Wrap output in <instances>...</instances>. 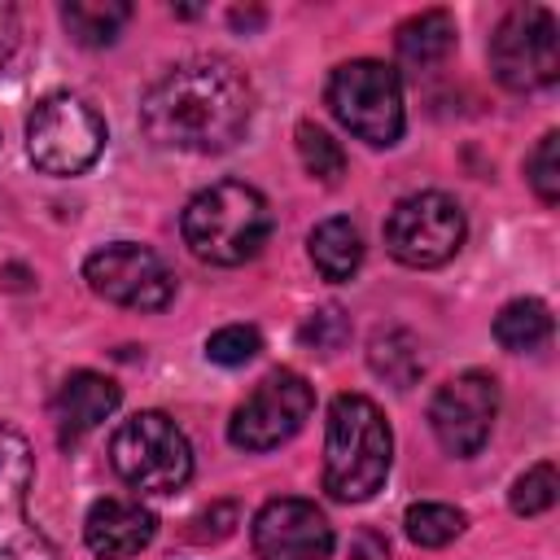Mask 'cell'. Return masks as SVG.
Segmentation results:
<instances>
[{
  "mask_svg": "<svg viewBox=\"0 0 560 560\" xmlns=\"http://www.w3.org/2000/svg\"><path fill=\"white\" fill-rule=\"evenodd\" d=\"M254 114L249 79L223 57H192L166 70L140 101V127L162 149L223 153L232 149Z\"/></svg>",
  "mask_w": 560,
  "mask_h": 560,
  "instance_id": "6da1fadb",
  "label": "cell"
},
{
  "mask_svg": "<svg viewBox=\"0 0 560 560\" xmlns=\"http://www.w3.org/2000/svg\"><path fill=\"white\" fill-rule=\"evenodd\" d=\"M394 438L368 394H337L324 433V490L341 503H363L385 486Z\"/></svg>",
  "mask_w": 560,
  "mask_h": 560,
  "instance_id": "7a4b0ae2",
  "label": "cell"
},
{
  "mask_svg": "<svg viewBox=\"0 0 560 560\" xmlns=\"http://www.w3.org/2000/svg\"><path fill=\"white\" fill-rule=\"evenodd\" d=\"M184 245L214 267L249 262L271 236V206L241 179H219L184 206Z\"/></svg>",
  "mask_w": 560,
  "mask_h": 560,
  "instance_id": "3957f363",
  "label": "cell"
},
{
  "mask_svg": "<svg viewBox=\"0 0 560 560\" xmlns=\"http://www.w3.org/2000/svg\"><path fill=\"white\" fill-rule=\"evenodd\" d=\"M109 464L140 494H175L192 477V446L166 411H136L114 429Z\"/></svg>",
  "mask_w": 560,
  "mask_h": 560,
  "instance_id": "277c9868",
  "label": "cell"
},
{
  "mask_svg": "<svg viewBox=\"0 0 560 560\" xmlns=\"http://www.w3.org/2000/svg\"><path fill=\"white\" fill-rule=\"evenodd\" d=\"M328 109L350 136H359L376 149L398 144L402 122H407L398 70L385 61H372V57L341 61L328 79Z\"/></svg>",
  "mask_w": 560,
  "mask_h": 560,
  "instance_id": "5b68a950",
  "label": "cell"
},
{
  "mask_svg": "<svg viewBox=\"0 0 560 560\" xmlns=\"http://www.w3.org/2000/svg\"><path fill=\"white\" fill-rule=\"evenodd\" d=\"M105 149V122L101 114L70 96H44L26 118V153L44 175H79L88 171Z\"/></svg>",
  "mask_w": 560,
  "mask_h": 560,
  "instance_id": "8992f818",
  "label": "cell"
},
{
  "mask_svg": "<svg viewBox=\"0 0 560 560\" xmlns=\"http://www.w3.org/2000/svg\"><path fill=\"white\" fill-rule=\"evenodd\" d=\"M490 70L512 92L551 88L560 74V31H556L551 9L542 4L508 9L490 35Z\"/></svg>",
  "mask_w": 560,
  "mask_h": 560,
  "instance_id": "52a82bcc",
  "label": "cell"
},
{
  "mask_svg": "<svg viewBox=\"0 0 560 560\" xmlns=\"http://www.w3.org/2000/svg\"><path fill=\"white\" fill-rule=\"evenodd\" d=\"M311 407H315V394H311L306 376H298V372H289V368H276V372H267V376L249 389V398L232 411V420H228V442L241 446V451H271V446H280V442H289V438L306 424Z\"/></svg>",
  "mask_w": 560,
  "mask_h": 560,
  "instance_id": "ba28073f",
  "label": "cell"
},
{
  "mask_svg": "<svg viewBox=\"0 0 560 560\" xmlns=\"http://www.w3.org/2000/svg\"><path fill=\"white\" fill-rule=\"evenodd\" d=\"M464 245V210L446 192H411L385 219V249L402 267H442Z\"/></svg>",
  "mask_w": 560,
  "mask_h": 560,
  "instance_id": "9c48e42d",
  "label": "cell"
},
{
  "mask_svg": "<svg viewBox=\"0 0 560 560\" xmlns=\"http://www.w3.org/2000/svg\"><path fill=\"white\" fill-rule=\"evenodd\" d=\"M83 280L96 298L127 311H162L175 298V276L166 271V262L136 241H114L88 254Z\"/></svg>",
  "mask_w": 560,
  "mask_h": 560,
  "instance_id": "30bf717a",
  "label": "cell"
},
{
  "mask_svg": "<svg viewBox=\"0 0 560 560\" xmlns=\"http://www.w3.org/2000/svg\"><path fill=\"white\" fill-rule=\"evenodd\" d=\"M31 481H35V455L26 438L0 420V560H61L52 538L26 512Z\"/></svg>",
  "mask_w": 560,
  "mask_h": 560,
  "instance_id": "8fae6325",
  "label": "cell"
},
{
  "mask_svg": "<svg viewBox=\"0 0 560 560\" xmlns=\"http://www.w3.org/2000/svg\"><path fill=\"white\" fill-rule=\"evenodd\" d=\"M494 416H499V385L486 372H464L446 381L429 402L433 438L442 442L446 455H459V459L486 446Z\"/></svg>",
  "mask_w": 560,
  "mask_h": 560,
  "instance_id": "7c38bea8",
  "label": "cell"
},
{
  "mask_svg": "<svg viewBox=\"0 0 560 560\" xmlns=\"http://www.w3.org/2000/svg\"><path fill=\"white\" fill-rule=\"evenodd\" d=\"M258 560H328L332 525L311 499H267L254 516Z\"/></svg>",
  "mask_w": 560,
  "mask_h": 560,
  "instance_id": "4fadbf2b",
  "label": "cell"
},
{
  "mask_svg": "<svg viewBox=\"0 0 560 560\" xmlns=\"http://www.w3.org/2000/svg\"><path fill=\"white\" fill-rule=\"evenodd\" d=\"M158 534V516L136 499H96L83 521V538L101 560L140 556Z\"/></svg>",
  "mask_w": 560,
  "mask_h": 560,
  "instance_id": "5bb4252c",
  "label": "cell"
},
{
  "mask_svg": "<svg viewBox=\"0 0 560 560\" xmlns=\"http://www.w3.org/2000/svg\"><path fill=\"white\" fill-rule=\"evenodd\" d=\"M122 389L101 376V372H70L52 398V420H57V438L61 446L83 442L101 420H109L118 411Z\"/></svg>",
  "mask_w": 560,
  "mask_h": 560,
  "instance_id": "9a60e30c",
  "label": "cell"
},
{
  "mask_svg": "<svg viewBox=\"0 0 560 560\" xmlns=\"http://www.w3.org/2000/svg\"><path fill=\"white\" fill-rule=\"evenodd\" d=\"M306 249H311L315 271L324 280H332V284L350 280L359 271V262H363V241H359V228L350 219H324V223H315Z\"/></svg>",
  "mask_w": 560,
  "mask_h": 560,
  "instance_id": "2e32d148",
  "label": "cell"
},
{
  "mask_svg": "<svg viewBox=\"0 0 560 560\" xmlns=\"http://www.w3.org/2000/svg\"><path fill=\"white\" fill-rule=\"evenodd\" d=\"M394 48L407 66H433L442 61L451 48H455V18L446 9H424V13H411L398 35H394Z\"/></svg>",
  "mask_w": 560,
  "mask_h": 560,
  "instance_id": "e0dca14e",
  "label": "cell"
},
{
  "mask_svg": "<svg viewBox=\"0 0 560 560\" xmlns=\"http://www.w3.org/2000/svg\"><path fill=\"white\" fill-rule=\"evenodd\" d=\"M127 18H131V4H122V0H66L61 4V26L83 48L114 44L118 31L127 26Z\"/></svg>",
  "mask_w": 560,
  "mask_h": 560,
  "instance_id": "ac0fdd59",
  "label": "cell"
},
{
  "mask_svg": "<svg viewBox=\"0 0 560 560\" xmlns=\"http://www.w3.org/2000/svg\"><path fill=\"white\" fill-rule=\"evenodd\" d=\"M494 337L503 350H516V354L538 350L551 337V311L538 298H516L494 315Z\"/></svg>",
  "mask_w": 560,
  "mask_h": 560,
  "instance_id": "d6986e66",
  "label": "cell"
},
{
  "mask_svg": "<svg viewBox=\"0 0 560 560\" xmlns=\"http://www.w3.org/2000/svg\"><path fill=\"white\" fill-rule=\"evenodd\" d=\"M368 363H372V372L376 376H385L389 385H398V389H407V385H416V376H420V346H416V337L407 332V328H385V332H376L372 337V350H368Z\"/></svg>",
  "mask_w": 560,
  "mask_h": 560,
  "instance_id": "ffe728a7",
  "label": "cell"
},
{
  "mask_svg": "<svg viewBox=\"0 0 560 560\" xmlns=\"http://www.w3.org/2000/svg\"><path fill=\"white\" fill-rule=\"evenodd\" d=\"M402 525L416 547H446L451 538L464 534V512L451 503H411Z\"/></svg>",
  "mask_w": 560,
  "mask_h": 560,
  "instance_id": "44dd1931",
  "label": "cell"
},
{
  "mask_svg": "<svg viewBox=\"0 0 560 560\" xmlns=\"http://www.w3.org/2000/svg\"><path fill=\"white\" fill-rule=\"evenodd\" d=\"M298 158L319 184H337L346 175V149L319 122H298Z\"/></svg>",
  "mask_w": 560,
  "mask_h": 560,
  "instance_id": "7402d4cb",
  "label": "cell"
},
{
  "mask_svg": "<svg viewBox=\"0 0 560 560\" xmlns=\"http://www.w3.org/2000/svg\"><path fill=\"white\" fill-rule=\"evenodd\" d=\"M556 490H560L556 464L542 459V464H534V468H525L516 477V486H512V512L516 516H538V512H547L556 503Z\"/></svg>",
  "mask_w": 560,
  "mask_h": 560,
  "instance_id": "603a6c76",
  "label": "cell"
},
{
  "mask_svg": "<svg viewBox=\"0 0 560 560\" xmlns=\"http://www.w3.org/2000/svg\"><path fill=\"white\" fill-rule=\"evenodd\" d=\"M525 175H529V188L538 192V201H547V206L560 201V136L556 131H547L534 144V153L525 158Z\"/></svg>",
  "mask_w": 560,
  "mask_h": 560,
  "instance_id": "cb8c5ba5",
  "label": "cell"
},
{
  "mask_svg": "<svg viewBox=\"0 0 560 560\" xmlns=\"http://www.w3.org/2000/svg\"><path fill=\"white\" fill-rule=\"evenodd\" d=\"M302 346L319 350V354H337L346 341H350V315L341 306H319L306 315V324L298 328Z\"/></svg>",
  "mask_w": 560,
  "mask_h": 560,
  "instance_id": "d4e9b609",
  "label": "cell"
},
{
  "mask_svg": "<svg viewBox=\"0 0 560 560\" xmlns=\"http://www.w3.org/2000/svg\"><path fill=\"white\" fill-rule=\"evenodd\" d=\"M258 350H262V337H258L254 324H228V328L210 332V341H206V359L210 363H223V368H241Z\"/></svg>",
  "mask_w": 560,
  "mask_h": 560,
  "instance_id": "484cf974",
  "label": "cell"
},
{
  "mask_svg": "<svg viewBox=\"0 0 560 560\" xmlns=\"http://www.w3.org/2000/svg\"><path fill=\"white\" fill-rule=\"evenodd\" d=\"M18 39H22V18H18V9H13V4H4V0H0V70L13 61Z\"/></svg>",
  "mask_w": 560,
  "mask_h": 560,
  "instance_id": "4316f807",
  "label": "cell"
},
{
  "mask_svg": "<svg viewBox=\"0 0 560 560\" xmlns=\"http://www.w3.org/2000/svg\"><path fill=\"white\" fill-rule=\"evenodd\" d=\"M354 560H389V542L376 534H359L354 542Z\"/></svg>",
  "mask_w": 560,
  "mask_h": 560,
  "instance_id": "83f0119b",
  "label": "cell"
},
{
  "mask_svg": "<svg viewBox=\"0 0 560 560\" xmlns=\"http://www.w3.org/2000/svg\"><path fill=\"white\" fill-rule=\"evenodd\" d=\"M214 516H223V521H236V508H232V503H219L214 512H206V516H197V525H210ZM223 534H228V529H219V525H214V529H197L192 538H223Z\"/></svg>",
  "mask_w": 560,
  "mask_h": 560,
  "instance_id": "f1b7e54d",
  "label": "cell"
},
{
  "mask_svg": "<svg viewBox=\"0 0 560 560\" xmlns=\"http://www.w3.org/2000/svg\"><path fill=\"white\" fill-rule=\"evenodd\" d=\"M258 22H262L258 9H249V13L245 9H232V26H258Z\"/></svg>",
  "mask_w": 560,
  "mask_h": 560,
  "instance_id": "f546056e",
  "label": "cell"
}]
</instances>
